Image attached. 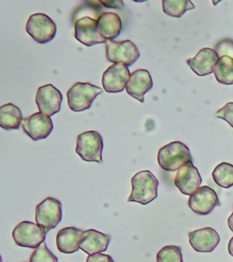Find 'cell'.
I'll use <instances>...</instances> for the list:
<instances>
[{
  "mask_svg": "<svg viewBox=\"0 0 233 262\" xmlns=\"http://www.w3.org/2000/svg\"><path fill=\"white\" fill-rule=\"evenodd\" d=\"M131 185L132 189L128 202L147 205L158 196L159 180L149 170H142L135 174L131 180Z\"/></svg>",
  "mask_w": 233,
  "mask_h": 262,
  "instance_id": "6da1fadb",
  "label": "cell"
},
{
  "mask_svg": "<svg viewBox=\"0 0 233 262\" xmlns=\"http://www.w3.org/2000/svg\"><path fill=\"white\" fill-rule=\"evenodd\" d=\"M37 224L48 233L55 229L62 220V204L60 201L49 196L36 207Z\"/></svg>",
  "mask_w": 233,
  "mask_h": 262,
  "instance_id": "ba28073f",
  "label": "cell"
},
{
  "mask_svg": "<svg viewBox=\"0 0 233 262\" xmlns=\"http://www.w3.org/2000/svg\"><path fill=\"white\" fill-rule=\"evenodd\" d=\"M220 205L217 193L208 186L200 187L188 199L189 209L201 216L208 215Z\"/></svg>",
  "mask_w": 233,
  "mask_h": 262,
  "instance_id": "30bf717a",
  "label": "cell"
},
{
  "mask_svg": "<svg viewBox=\"0 0 233 262\" xmlns=\"http://www.w3.org/2000/svg\"><path fill=\"white\" fill-rule=\"evenodd\" d=\"M228 250H229V255H231L233 257V237L230 238L228 245Z\"/></svg>",
  "mask_w": 233,
  "mask_h": 262,
  "instance_id": "1f68e13d",
  "label": "cell"
},
{
  "mask_svg": "<svg viewBox=\"0 0 233 262\" xmlns=\"http://www.w3.org/2000/svg\"><path fill=\"white\" fill-rule=\"evenodd\" d=\"M228 226H229V229L233 232V211L228 219Z\"/></svg>",
  "mask_w": 233,
  "mask_h": 262,
  "instance_id": "4dcf8cb0",
  "label": "cell"
},
{
  "mask_svg": "<svg viewBox=\"0 0 233 262\" xmlns=\"http://www.w3.org/2000/svg\"><path fill=\"white\" fill-rule=\"evenodd\" d=\"M158 162L163 170L176 171L185 164L193 162V159L189 148L184 143L173 141L159 150Z\"/></svg>",
  "mask_w": 233,
  "mask_h": 262,
  "instance_id": "7a4b0ae2",
  "label": "cell"
},
{
  "mask_svg": "<svg viewBox=\"0 0 233 262\" xmlns=\"http://www.w3.org/2000/svg\"><path fill=\"white\" fill-rule=\"evenodd\" d=\"M157 262H183L181 248L179 246H165L157 254Z\"/></svg>",
  "mask_w": 233,
  "mask_h": 262,
  "instance_id": "d4e9b609",
  "label": "cell"
},
{
  "mask_svg": "<svg viewBox=\"0 0 233 262\" xmlns=\"http://www.w3.org/2000/svg\"><path fill=\"white\" fill-rule=\"evenodd\" d=\"M47 232L38 224L22 221L13 229L12 237L16 245L22 248L37 249L46 239Z\"/></svg>",
  "mask_w": 233,
  "mask_h": 262,
  "instance_id": "52a82bcc",
  "label": "cell"
},
{
  "mask_svg": "<svg viewBox=\"0 0 233 262\" xmlns=\"http://www.w3.org/2000/svg\"><path fill=\"white\" fill-rule=\"evenodd\" d=\"M21 127L25 133L34 141L47 139L54 128L51 118L40 112L24 118L21 122Z\"/></svg>",
  "mask_w": 233,
  "mask_h": 262,
  "instance_id": "9c48e42d",
  "label": "cell"
},
{
  "mask_svg": "<svg viewBox=\"0 0 233 262\" xmlns=\"http://www.w3.org/2000/svg\"><path fill=\"white\" fill-rule=\"evenodd\" d=\"M86 262H114L113 258L110 255L106 254L96 253L90 255L87 258Z\"/></svg>",
  "mask_w": 233,
  "mask_h": 262,
  "instance_id": "f1b7e54d",
  "label": "cell"
},
{
  "mask_svg": "<svg viewBox=\"0 0 233 262\" xmlns=\"http://www.w3.org/2000/svg\"><path fill=\"white\" fill-rule=\"evenodd\" d=\"M103 139L98 131L83 132L77 138L76 153L87 162L102 163Z\"/></svg>",
  "mask_w": 233,
  "mask_h": 262,
  "instance_id": "277c9868",
  "label": "cell"
},
{
  "mask_svg": "<svg viewBox=\"0 0 233 262\" xmlns=\"http://www.w3.org/2000/svg\"><path fill=\"white\" fill-rule=\"evenodd\" d=\"M101 88L90 83L77 82L70 88L68 93V105L72 111L80 112L90 110L95 98L102 93Z\"/></svg>",
  "mask_w": 233,
  "mask_h": 262,
  "instance_id": "3957f363",
  "label": "cell"
},
{
  "mask_svg": "<svg viewBox=\"0 0 233 262\" xmlns=\"http://www.w3.org/2000/svg\"><path fill=\"white\" fill-rule=\"evenodd\" d=\"M111 237L110 235L101 233L95 229L85 230L80 237L79 247L89 255L102 253L108 250Z\"/></svg>",
  "mask_w": 233,
  "mask_h": 262,
  "instance_id": "ac0fdd59",
  "label": "cell"
},
{
  "mask_svg": "<svg viewBox=\"0 0 233 262\" xmlns=\"http://www.w3.org/2000/svg\"><path fill=\"white\" fill-rule=\"evenodd\" d=\"M100 4L105 6L108 8H118V9H121L124 8V3L120 0H113V1H101Z\"/></svg>",
  "mask_w": 233,
  "mask_h": 262,
  "instance_id": "f546056e",
  "label": "cell"
},
{
  "mask_svg": "<svg viewBox=\"0 0 233 262\" xmlns=\"http://www.w3.org/2000/svg\"><path fill=\"white\" fill-rule=\"evenodd\" d=\"M188 242L197 252L208 253L217 248L221 242V237L215 229L207 227L189 232Z\"/></svg>",
  "mask_w": 233,
  "mask_h": 262,
  "instance_id": "9a60e30c",
  "label": "cell"
},
{
  "mask_svg": "<svg viewBox=\"0 0 233 262\" xmlns=\"http://www.w3.org/2000/svg\"><path fill=\"white\" fill-rule=\"evenodd\" d=\"M213 178L215 183L221 188H231L233 187V165L227 162L219 164L213 170Z\"/></svg>",
  "mask_w": 233,
  "mask_h": 262,
  "instance_id": "cb8c5ba5",
  "label": "cell"
},
{
  "mask_svg": "<svg viewBox=\"0 0 233 262\" xmlns=\"http://www.w3.org/2000/svg\"><path fill=\"white\" fill-rule=\"evenodd\" d=\"M82 229L75 227H66L57 234V250L61 253L72 254L77 252L80 247V237L83 234Z\"/></svg>",
  "mask_w": 233,
  "mask_h": 262,
  "instance_id": "d6986e66",
  "label": "cell"
},
{
  "mask_svg": "<svg viewBox=\"0 0 233 262\" xmlns=\"http://www.w3.org/2000/svg\"><path fill=\"white\" fill-rule=\"evenodd\" d=\"M75 37L87 47L105 44L107 42V39L98 32V21L90 16H83L76 21Z\"/></svg>",
  "mask_w": 233,
  "mask_h": 262,
  "instance_id": "4fadbf2b",
  "label": "cell"
},
{
  "mask_svg": "<svg viewBox=\"0 0 233 262\" xmlns=\"http://www.w3.org/2000/svg\"><path fill=\"white\" fill-rule=\"evenodd\" d=\"M195 5L188 0H163L162 9L164 13L173 17H181L188 10H193Z\"/></svg>",
  "mask_w": 233,
  "mask_h": 262,
  "instance_id": "603a6c76",
  "label": "cell"
},
{
  "mask_svg": "<svg viewBox=\"0 0 233 262\" xmlns=\"http://www.w3.org/2000/svg\"><path fill=\"white\" fill-rule=\"evenodd\" d=\"M29 262H57V258L43 242L38 248L33 251Z\"/></svg>",
  "mask_w": 233,
  "mask_h": 262,
  "instance_id": "484cf974",
  "label": "cell"
},
{
  "mask_svg": "<svg viewBox=\"0 0 233 262\" xmlns=\"http://www.w3.org/2000/svg\"><path fill=\"white\" fill-rule=\"evenodd\" d=\"M98 30L107 40H113L119 37L122 30V22L118 14L103 13L98 17Z\"/></svg>",
  "mask_w": 233,
  "mask_h": 262,
  "instance_id": "ffe728a7",
  "label": "cell"
},
{
  "mask_svg": "<svg viewBox=\"0 0 233 262\" xmlns=\"http://www.w3.org/2000/svg\"><path fill=\"white\" fill-rule=\"evenodd\" d=\"M214 50L220 58L222 57L233 58V39L229 37H225L218 41L214 47Z\"/></svg>",
  "mask_w": 233,
  "mask_h": 262,
  "instance_id": "4316f807",
  "label": "cell"
},
{
  "mask_svg": "<svg viewBox=\"0 0 233 262\" xmlns=\"http://www.w3.org/2000/svg\"><path fill=\"white\" fill-rule=\"evenodd\" d=\"M202 179L193 162H188L179 168L174 184L184 195L190 196L201 187Z\"/></svg>",
  "mask_w": 233,
  "mask_h": 262,
  "instance_id": "5bb4252c",
  "label": "cell"
},
{
  "mask_svg": "<svg viewBox=\"0 0 233 262\" xmlns=\"http://www.w3.org/2000/svg\"><path fill=\"white\" fill-rule=\"evenodd\" d=\"M213 73L219 83L233 85V58L229 57L219 58Z\"/></svg>",
  "mask_w": 233,
  "mask_h": 262,
  "instance_id": "7402d4cb",
  "label": "cell"
},
{
  "mask_svg": "<svg viewBox=\"0 0 233 262\" xmlns=\"http://www.w3.org/2000/svg\"><path fill=\"white\" fill-rule=\"evenodd\" d=\"M131 78L129 67L124 64H113L103 73V89L108 93H119L126 89Z\"/></svg>",
  "mask_w": 233,
  "mask_h": 262,
  "instance_id": "7c38bea8",
  "label": "cell"
},
{
  "mask_svg": "<svg viewBox=\"0 0 233 262\" xmlns=\"http://www.w3.org/2000/svg\"><path fill=\"white\" fill-rule=\"evenodd\" d=\"M153 88L151 73L147 70H137L131 74L126 91L132 98L144 103V97Z\"/></svg>",
  "mask_w": 233,
  "mask_h": 262,
  "instance_id": "2e32d148",
  "label": "cell"
},
{
  "mask_svg": "<svg viewBox=\"0 0 233 262\" xmlns=\"http://www.w3.org/2000/svg\"><path fill=\"white\" fill-rule=\"evenodd\" d=\"M219 56L214 49L204 48L201 49L195 57L187 59V64L198 76H208L214 72Z\"/></svg>",
  "mask_w": 233,
  "mask_h": 262,
  "instance_id": "e0dca14e",
  "label": "cell"
},
{
  "mask_svg": "<svg viewBox=\"0 0 233 262\" xmlns=\"http://www.w3.org/2000/svg\"><path fill=\"white\" fill-rule=\"evenodd\" d=\"M105 49L107 59L114 64L121 63L130 67L140 57L138 47L131 40H107Z\"/></svg>",
  "mask_w": 233,
  "mask_h": 262,
  "instance_id": "8992f818",
  "label": "cell"
},
{
  "mask_svg": "<svg viewBox=\"0 0 233 262\" xmlns=\"http://www.w3.org/2000/svg\"><path fill=\"white\" fill-rule=\"evenodd\" d=\"M62 99L61 92L51 84L39 86L36 95V103L39 112L49 117L60 111Z\"/></svg>",
  "mask_w": 233,
  "mask_h": 262,
  "instance_id": "8fae6325",
  "label": "cell"
},
{
  "mask_svg": "<svg viewBox=\"0 0 233 262\" xmlns=\"http://www.w3.org/2000/svg\"><path fill=\"white\" fill-rule=\"evenodd\" d=\"M215 116L219 119H224L233 127V102H229L216 112Z\"/></svg>",
  "mask_w": 233,
  "mask_h": 262,
  "instance_id": "83f0119b",
  "label": "cell"
},
{
  "mask_svg": "<svg viewBox=\"0 0 233 262\" xmlns=\"http://www.w3.org/2000/svg\"><path fill=\"white\" fill-rule=\"evenodd\" d=\"M23 120L22 112L12 103L5 104L0 107V127L5 130L18 129Z\"/></svg>",
  "mask_w": 233,
  "mask_h": 262,
  "instance_id": "44dd1931",
  "label": "cell"
},
{
  "mask_svg": "<svg viewBox=\"0 0 233 262\" xmlns=\"http://www.w3.org/2000/svg\"><path fill=\"white\" fill-rule=\"evenodd\" d=\"M26 31L38 44H47L53 40L57 34V26L48 15L37 13L29 16Z\"/></svg>",
  "mask_w": 233,
  "mask_h": 262,
  "instance_id": "5b68a950",
  "label": "cell"
}]
</instances>
